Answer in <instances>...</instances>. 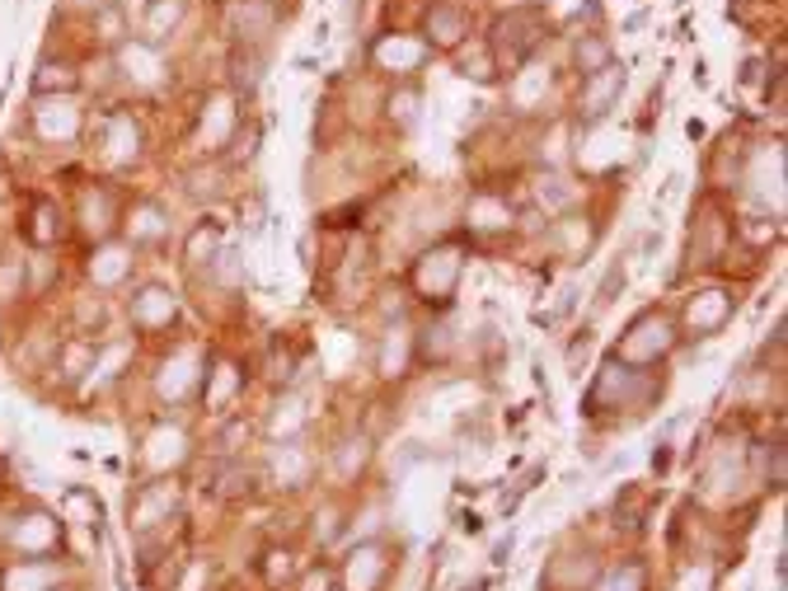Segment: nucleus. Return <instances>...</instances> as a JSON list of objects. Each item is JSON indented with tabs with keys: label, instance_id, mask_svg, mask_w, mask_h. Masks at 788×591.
<instances>
[{
	"label": "nucleus",
	"instance_id": "f257e3e1",
	"mask_svg": "<svg viewBox=\"0 0 788 591\" xmlns=\"http://www.w3.org/2000/svg\"><path fill=\"white\" fill-rule=\"evenodd\" d=\"M540 33H545V29H540V14H535V10H512V14H502V20L493 24V43H507V38H512V52H507L498 66L517 71V66L540 47ZM493 43H488V47H493Z\"/></svg>",
	"mask_w": 788,
	"mask_h": 591
},
{
	"label": "nucleus",
	"instance_id": "f03ea898",
	"mask_svg": "<svg viewBox=\"0 0 788 591\" xmlns=\"http://www.w3.org/2000/svg\"><path fill=\"white\" fill-rule=\"evenodd\" d=\"M5 540H10V549H20L24 559H47V554L57 549V540H62V521L47 516V512L14 516V526H10Z\"/></svg>",
	"mask_w": 788,
	"mask_h": 591
},
{
	"label": "nucleus",
	"instance_id": "7ed1b4c3",
	"mask_svg": "<svg viewBox=\"0 0 788 591\" xmlns=\"http://www.w3.org/2000/svg\"><path fill=\"white\" fill-rule=\"evenodd\" d=\"M620 90H624V66H615V62H610L606 71H597V76H582V94H577V118H582V123H601V118L615 109Z\"/></svg>",
	"mask_w": 788,
	"mask_h": 591
},
{
	"label": "nucleus",
	"instance_id": "20e7f679",
	"mask_svg": "<svg viewBox=\"0 0 788 591\" xmlns=\"http://www.w3.org/2000/svg\"><path fill=\"white\" fill-rule=\"evenodd\" d=\"M118 66H122V76H127L136 90H155V85L165 80V57H160V47L146 43V38L122 43V47H118Z\"/></svg>",
	"mask_w": 788,
	"mask_h": 591
},
{
	"label": "nucleus",
	"instance_id": "39448f33",
	"mask_svg": "<svg viewBox=\"0 0 788 591\" xmlns=\"http://www.w3.org/2000/svg\"><path fill=\"white\" fill-rule=\"evenodd\" d=\"M33 132L43 136V142H76L80 132V109L71 94H57V99H43L38 109H33Z\"/></svg>",
	"mask_w": 788,
	"mask_h": 591
},
{
	"label": "nucleus",
	"instance_id": "423d86ee",
	"mask_svg": "<svg viewBox=\"0 0 788 591\" xmlns=\"http://www.w3.org/2000/svg\"><path fill=\"white\" fill-rule=\"evenodd\" d=\"M132 245H118V239H103V245L90 254V282L99 291H118L132 277Z\"/></svg>",
	"mask_w": 788,
	"mask_h": 591
},
{
	"label": "nucleus",
	"instance_id": "0eeeda50",
	"mask_svg": "<svg viewBox=\"0 0 788 591\" xmlns=\"http://www.w3.org/2000/svg\"><path fill=\"white\" fill-rule=\"evenodd\" d=\"M103 155L113 165H132L142 155V123L132 113H109L103 118Z\"/></svg>",
	"mask_w": 788,
	"mask_h": 591
},
{
	"label": "nucleus",
	"instance_id": "6e6552de",
	"mask_svg": "<svg viewBox=\"0 0 788 591\" xmlns=\"http://www.w3.org/2000/svg\"><path fill=\"white\" fill-rule=\"evenodd\" d=\"M169 512H174V489L169 483H146V489H136L132 502H127V516H132L136 531L160 526V521H169Z\"/></svg>",
	"mask_w": 788,
	"mask_h": 591
},
{
	"label": "nucleus",
	"instance_id": "1a4fd4ad",
	"mask_svg": "<svg viewBox=\"0 0 788 591\" xmlns=\"http://www.w3.org/2000/svg\"><path fill=\"white\" fill-rule=\"evenodd\" d=\"M62 582V568L52 559H20L0 572V591H52Z\"/></svg>",
	"mask_w": 788,
	"mask_h": 591
},
{
	"label": "nucleus",
	"instance_id": "9d476101",
	"mask_svg": "<svg viewBox=\"0 0 788 591\" xmlns=\"http://www.w3.org/2000/svg\"><path fill=\"white\" fill-rule=\"evenodd\" d=\"M132 324L136 328H146V334H155V328H169V320H174V291H165V287H142L132 296Z\"/></svg>",
	"mask_w": 788,
	"mask_h": 591
},
{
	"label": "nucleus",
	"instance_id": "9b49d317",
	"mask_svg": "<svg viewBox=\"0 0 788 591\" xmlns=\"http://www.w3.org/2000/svg\"><path fill=\"white\" fill-rule=\"evenodd\" d=\"M455 277H460V254L455 249H436L428 254L423 264H418V287L428 291V301L436 296V301H446L451 287H455Z\"/></svg>",
	"mask_w": 788,
	"mask_h": 591
},
{
	"label": "nucleus",
	"instance_id": "f8f14e48",
	"mask_svg": "<svg viewBox=\"0 0 788 591\" xmlns=\"http://www.w3.org/2000/svg\"><path fill=\"white\" fill-rule=\"evenodd\" d=\"M728 315H732V296L728 291H699L690 301V328L699 338L718 334V328L728 324Z\"/></svg>",
	"mask_w": 788,
	"mask_h": 591
},
{
	"label": "nucleus",
	"instance_id": "ddd939ff",
	"mask_svg": "<svg viewBox=\"0 0 788 591\" xmlns=\"http://www.w3.org/2000/svg\"><path fill=\"white\" fill-rule=\"evenodd\" d=\"M273 29V5L268 0H235L231 5V33L244 43H258Z\"/></svg>",
	"mask_w": 788,
	"mask_h": 591
},
{
	"label": "nucleus",
	"instance_id": "4468645a",
	"mask_svg": "<svg viewBox=\"0 0 788 591\" xmlns=\"http://www.w3.org/2000/svg\"><path fill=\"white\" fill-rule=\"evenodd\" d=\"M165 235H169V221H165V212L155 202H136L127 212V239L132 245H160Z\"/></svg>",
	"mask_w": 788,
	"mask_h": 591
},
{
	"label": "nucleus",
	"instance_id": "2eb2a0df",
	"mask_svg": "<svg viewBox=\"0 0 788 591\" xmlns=\"http://www.w3.org/2000/svg\"><path fill=\"white\" fill-rule=\"evenodd\" d=\"M469 33V20L460 10H451V5H432L428 10V43L432 47H455Z\"/></svg>",
	"mask_w": 788,
	"mask_h": 591
},
{
	"label": "nucleus",
	"instance_id": "dca6fc26",
	"mask_svg": "<svg viewBox=\"0 0 788 591\" xmlns=\"http://www.w3.org/2000/svg\"><path fill=\"white\" fill-rule=\"evenodd\" d=\"M80 85V71L71 62H38V71H33V90H38L43 99H52V94H71Z\"/></svg>",
	"mask_w": 788,
	"mask_h": 591
},
{
	"label": "nucleus",
	"instance_id": "f3484780",
	"mask_svg": "<svg viewBox=\"0 0 788 591\" xmlns=\"http://www.w3.org/2000/svg\"><path fill=\"white\" fill-rule=\"evenodd\" d=\"M385 572V549L380 545H366L353 554V568H347V591H376Z\"/></svg>",
	"mask_w": 788,
	"mask_h": 591
},
{
	"label": "nucleus",
	"instance_id": "a211bd4d",
	"mask_svg": "<svg viewBox=\"0 0 788 591\" xmlns=\"http://www.w3.org/2000/svg\"><path fill=\"white\" fill-rule=\"evenodd\" d=\"M24 235H29V245L47 249L52 239L62 235V212H57V202H47V198H38V202H33V212H29Z\"/></svg>",
	"mask_w": 788,
	"mask_h": 591
},
{
	"label": "nucleus",
	"instance_id": "6ab92c4d",
	"mask_svg": "<svg viewBox=\"0 0 788 591\" xmlns=\"http://www.w3.org/2000/svg\"><path fill=\"white\" fill-rule=\"evenodd\" d=\"M273 475L282 489H301L310 479V456L301 450V442H282V450H277V460H273Z\"/></svg>",
	"mask_w": 788,
	"mask_h": 591
},
{
	"label": "nucleus",
	"instance_id": "aec40b11",
	"mask_svg": "<svg viewBox=\"0 0 788 591\" xmlns=\"http://www.w3.org/2000/svg\"><path fill=\"white\" fill-rule=\"evenodd\" d=\"M573 62H577V71H582V76H597V71H606V66L615 62V52H610V43L601 38V33H587V38L577 43Z\"/></svg>",
	"mask_w": 788,
	"mask_h": 591
},
{
	"label": "nucleus",
	"instance_id": "412c9836",
	"mask_svg": "<svg viewBox=\"0 0 788 591\" xmlns=\"http://www.w3.org/2000/svg\"><path fill=\"white\" fill-rule=\"evenodd\" d=\"M409 357H413V334H409V328H390L385 353H380V376H404Z\"/></svg>",
	"mask_w": 788,
	"mask_h": 591
},
{
	"label": "nucleus",
	"instance_id": "4be33fe9",
	"mask_svg": "<svg viewBox=\"0 0 788 591\" xmlns=\"http://www.w3.org/2000/svg\"><path fill=\"white\" fill-rule=\"evenodd\" d=\"M62 521H71V526H99V498L90 489H66Z\"/></svg>",
	"mask_w": 788,
	"mask_h": 591
},
{
	"label": "nucleus",
	"instance_id": "5701e85b",
	"mask_svg": "<svg viewBox=\"0 0 788 591\" xmlns=\"http://www.w3.org/2000/svg\"><path fill=\"white\" fill-rule=\"evenodd\" d=\"M179 14H184V5L179 0H151V14H146V24H142V33H146V43H155L160 47V38L165 33L179 24Z\"/></svg>",
	"mask_w": 788,
	"mask_h": 591
},
{
	"label": "nucleus",
	"instance_id": "b1692460",
	"mask_svg": "<svg viewBox=\"0 0 788 591\" xmlns=\"http://www.w3.org/2000/svg\"><path fill=\"white\" fill-rule=\"evenodd\" d=\"M90 361H95V343H85V338H71L57 353V367L66 380H80V376H90Z\"/></svg>",
	"mask_w": 788,
	"mask_h": 591
},
{
	"label": "nucleus",
	"instance_id": "393cba45",
	"mask_svg": "<svg viewBox=\"0 0 788 591\" xmlns=\"http://www.w3.org/2000/svg\"><path fill=\"white\" fill-rule=\"evenodd\" d=\"M469 221L479 225V231H498V225H512V207H507L502 198H475L469 202Z\"/></svg>",
	"mask_w": 788,
	"mask_h": 591
},
{
	"label": "nucleus",
	"instance_id": "a878e982",
	"mask_svg": "<svg viewBox=\"0 0 788 591\" xmlns=\"http://www.w3.org/2000/svg\"><path fill=\"white\" fill-rule=\"evenodd\" d=\"M366 456H371V446H366V437H343V442H338V450H334L338 475H343V479H353L357 469L366 465Z\"/></svg>",
	"mask_w": 788,
	"mask_h": 591
},
{
	"label": "nucleus",
	"instance_id": "bb28decb",
	"mask_svg": "<svg viewBox=\"0 0 788 591\" xmlns=\"http://www.w3.org/2000/svg\"><path fill=\"white\" fill-rule=\"evenodd\" d=\"M221 249V235H217V225H198L188 239V264H212Z\"/></svg>",
	"mask_w": 788,
	"mask_h": 591
},
{
	"label": "nucleus",
	"instance_id": "cd10ccee",
	"mask_svg": "<svg viewBox=\"0 0 788 591\" xmlns=\"http://www.w3.org/2000/svg\"><path fill=\"white\" fill-rule=\"evenodd\" d=\"M95 216H113V198L103 193V188H95V193L80 198V225L85 231H95Z\"/></svg>",
	"mask_w": 788,
	"mask_h": 591
},
{
	"label": "nucleus",
	"instance_id": "c85d7f7f",
	"mask_svg": "<svg viewBox=\"0 0 788 591\" xmlns=\"http://www.w3.org/2000/svg\"><path fill=\"white\" fill-rule=\"evenodd\" d=\"M601 591H643V568H639V564L615 568V572H610V578L601 582Z\"/></svg>",
	"mask_w": 788,
	"mask_h": 591
},
{
	"label": "nucleus",
	"instance_id": "c756f323",
	"mask_svg": "<svg viewBox=\"0 0 788 591\" xmlns=\"http://www.w3.org/2000/svg\"><path fill=\"white\" fill-rule=\"evenodd\" d=\"M24 287V264H14V258H5L0 264V301H14Z\"/></svg>",
	"mask_w": 788,
	"mask_h": 591
},
{
	"label": "nucleus",
	"instance_id": "7c9ffc66",
	"mask_svg": "<svg viewBox=\"0 0 788 591\" xmlns=\"http://www.w3.org/2000/svg\"><path fill=\"white\" fill-rule=\"evenodd\" d=\"M376 57H380V62H395V57H399L404 66H418V62H423V47H404V43L395 47V43H385V47L376 52Z\"/></svg>",
	"mask_w": 788,
	"mask_h": 591
},
{
	"label": "nucleus",
	"instance_id": "2f4dec72",
	"mask_svg": "<svg viewBox=\"0 0 788 591\" xmlns=\"http://www.w3.org/2000/svg\"><path fill=\"white\" fill-rule=\"evenodd\" d=\"M620 287H624V268L615 264V268H610V272H606V282H601V291H597V310H606L610 301H615V291H620Z\"/></svg>",
	"mask_w": 788,
	"mask_h": 591
},
{
	"label": "nucleus",
	"instance_id": "473e14b6",
	"mask_svg": "<svg viewBox=\"0 0 788 591\" xmlns=\"http://www.w3.org/2000/svg\"><path fill=\"white\" fill-rule=\"evenodd\" d=\"M390 103H399V123H404V127H409L413 118H418V113H413V103H418V94H413V90H404V94H399V99H390Z\"/></svg>",
	"mask_w": 788,
	"mask_h": 591
},
{
	"label": "nucleus",
	"instance_id": "72a5a7b5",
	"mask_svg": "<svg viewBox=\"0 0 788 591\" xmlns=\"http://www.w3.org/2000/svg\"><path fill=\"white\" fill-rule=\"evenodd\" d=\"M235 386H240V376H235V367H231V361H225V367H221V376H217V390H212V394H231Z\"/></svg>",
	"mask_w": 788,
	"mask_h": 591
},
{
	"label": "nucleus",
	"instance_id": "f704fd0d",
	"mask_svg": "<svg viewBox=\"0 0 788 591\" xmlns=\"http://www.w3.org/2000/svg\"><path fill=\"white\" fill-rule=\"evenodd\" d=\"M525 5H540V0H525Z\"/></svg>",
	"mask_w": 788,
	"mask_h": 591
},
{
	"label": "nucleus",
	"instance_id": "c9c22d12",
	"mask_svg": "<svg viewBox=\"0 0 788 591\" xmlns=\"http://www.w3.org/2000/svg\"><path fill=\"white\" fill-rule=\"evenodd\" d=\"M0 347H5V338H0Z\"/></svg>",
	"mask_w": 788,
	"mask_h": 591
}]
</instances>
